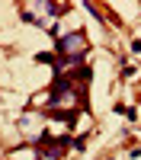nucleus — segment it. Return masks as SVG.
<instances>
[{
  "label": "nucleus",
  "instance_id": "nucleus-1",
  "mask_svg": "<svg viewBox=\"0 0 141 160\" xmlns=\"http://www.w3.org/2000/svg\"><path fill=\"white\" fill-rule=\"evenodd\" d=\"M58 51L61 55H68V61H77V55H83L87 51V35L83 32H68L58 38Z\"/></svg>",
  "mask_w": 141,
  "mask_h": 160
}]
</instances>
